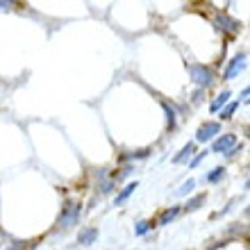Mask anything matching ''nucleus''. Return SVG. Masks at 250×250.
I'll return each mask as SVG.
<instances>
[{
	"label": "nucleus",
	"instance_id": "obj_18",
	"mask_svg": "<svg viewBox=\"0 0 250 250\" xmlns=\"http://www.w3.org/2000/svg\"><path fill=\"white\" fill-rule=\"evenodd\" d=\"M130 173H132V166H125L123 171H121V173H116V175H114V182H121V180H125V178H127V175H130Z\"/></svg>",
	"mask_w": 250,
	"mask_h": 250
},
{
	"label": "nucleus",
	"instance_id": "obj_21",
	"mask_svg": "<svg viewBox=\"0 0 250 250\" xmlns=\"http://www.w3.org/2000/svg\"><path fill=\"white\" fill-rule=\"evenodd\" d=\"M248 96H250V89H248V86H246L244 91H241V98H244V103H248Z\"/></svg>",
	"mask_w": 250,
	"mask_h": 250
},
{
	"label": "nucleus",
	"instance_id": "obj_12",
	"mask_svg": "<svg viewBox=\"0 0 250 250\" xmlns=\"http://www.w3.org/2000/svg\"><path fill=\"white\" fill-rule=\"evenodd\" d=\"M180 214V207H171V209H166L162 216H159V225H168L173 218Z\"/></svg>",
	"mask_w": 250,
	"mask_h": 250
},
{
	"label": "nucleus",
	"instance_id": "obj_11",
	"mask_svg": "<svg viewBox=\"0 0 250 250\" xmlns=\"http://www.w3.org/2000/svg\"><path fill=\"white\" fill-rule=\"evenodd\" d=\"M205 198H207L205 193H198V196H193V198L189 200V203L185 205V209H187V211H196V209H200V205L205 203Z\"/></svg>",
	"mask_w": 250,
	"mask_h": 250
},
{
	"label": "nucleus",
	"instance_id": "obj_10",
	"mask_svg": "<svg viewBox=\"0 0 250 250\" xmlns=\"http://www.w3.org/2000/svg\"><path fill=\"white\" fill-rule=\"evenodd\" d=\"M230 96H232V93L228 91V89H225V91H221V93H218V96H216V100L211 103V112H218V109H221V107H223L225 103L230 100Z\"/></svg>",
	"mask_w": 250,
	"mask_h": 250
},
{
	"label": "nucleus",
	"instance_id": "obj_17",
	"mask_svg": "<svg viewBox=\"0 0 250 250\" xmlns=\"http://www.w3.org/2000/svg\"><path fill=\"white\" fill-rule=\"evenodd\" d=\"M193 187H196V182H193V180H187V182H182V187L175 191V196H187V193L193 191Z\"/></svg>",
	"mask_w": 250,
	"mask_h": 250
},
{
	"label": "nucleus",
	"instance_id": "obj_20",
	"mask_svg": "<svg viewBox=\"0 0 250 250\" xmlns=\"http://www.w3.org/2000/svg\"><path fill=\"white\" fill-rule=\"evenodd\" d=\"M112 187H114V180H109V182H105V185L100 187V191H103V193H109V191H112Z\"/></svg>",
	"mask_w": 250,
	"mask_h": 250
},
{
	"label": "nucleus",
	"instance_id": "obj_14",
	"mask_svg": "<svg viewBox=\"0 0 250 250\" xmlns=\"http://www.w3.org/2000/svg\"><path fill=\"white\" fill-rule=\"evenodd\" d=\"M152 228H155V221H139V223H137V228H134V232H137L139 237H144L146 232H148V230H152Z\"/></svg>",
	"mask_w": 250,
	"mask_h": 250
},
{
	"label": "nucleus",
	"instance_id": "obj_8",
	"mask_svg": "<svg viewBox=\"0 0 250 250\" xmlns=\"http://www.w3.org/2000/svg\"><path fill=\"white\" fill-rule=\"evenodd\" d=\"M193 152H196V144H193V141H189V144H187L185 148H182V150H180L178 155L173 157V164H182V162H187V159H189Z\"/></svg>",
	"mask_w": 250,
	"mask_h": 250
},
{
	"label": "nucleus",
	"instance_id": "obj_13",
	"mask_svg": "<svg viewBox=\"0 0 250 250\" xmlns=\"http://www.w3.org/2000/svg\"><path fill=\"white\" fill-rule=\"evenodd\" d=\"M162 107H164V112H166V119H168V127H175V121H178V116H175V107H171L168 103H162Z\"/></svg>",
	"mask_w": 250,
	"mask_h": 250
},
{
	"label": "nucleus",
	"instance_id": "obj_15",
	"mask_svg": "<svg viewBox=\"0 0 250 250\" xmlns=\"http://www.w3.org/2000/svg\"><path fill=\"white\" fill-rule=\"evenodd\" d=\"M239 103H228V107H221V119H232L234 116V112H237Z\"/></svg>",
	"mask_w": 250,
	"mask_h": 250
},
{
	"label": "nucleus",
	"instance_id": "obj_9",
	"mask_svg": "<svg viewBox=\"0 0 250 250\" xmlns=\"http://www.w3.org/2000/svg\"><path fill=\"white\" fill-rule=\"evenodd\" d=\"M134 189H137V182H130V185H125L123 191H121L119 196H116V205H123L125 200H127V198L134 193Z\"/></svg>",
	"mask_w": 250,
	"mask_h": 250
},
{
	"label": "nucleus",
	"instance_id": "obj_16",
	"mask_svg": "<svg viewBox=\"0 0 250 250\" xmlns=\"http://www.w3.org/2000/svg\"><path fill=\"white\" fill-rule=\"evenodd\" d=\"M223 175H225V168H223V166H218V168H214L209 175H205V180H207V182H218Z\"/></svg>",
	"mask_w": 250,
	"mask_h": 250
},
{
	"label": "nucleus",
	"instance_id": "obj_6",
	"mask_svg": "<svg viewBox=\"0 0 250 250\" xmlns=\"http://www.w3.org/2000/svg\"><path fill=\"white\" fill-rule=\"evenodd\" d=\"M214 23H216L218 30H225V32H232V34H237L239 30H241L239 21L230 19V16H225V14H218L216 19H214Z\"/></svg>",
	"mask_w": 250,
	"mask_h": 250
},
{
	"label": "nucleus",
	"instance_id": "obj_4",
	"mask_svg": "<svg viewBox=\"0 0 250 250\" xmlns=\"http://www.w3.org/2000/svg\"><path fill=\"white\" fill-rule=\"evenodd\" d=\"M246 60H248V57H246V53H239L237 57H234V60L230 62V64H228V68H225V80H232V78H237L239 73L244 71L246 68Z\"/></svg>",
	"mask_w": 250,
	"mask_h": 250
},
{
	"label": "nucleus",
	"instance_id": "obj_3",
	"mask_svg": "<svg viewBox=\"0 0 250 250\" xmlns=\"http://www.w3.org/2000/svg\"><path fill=\"white\" fill-rule=\"evenodd\" d=\"M216 134H221V123L209 121V123H205L203 127L196 132V141H198V144H207V141H211Z\"/></svg>",
	"mask_w": 250,
	"mask_h": 250
},
{
	"label": "nucleus",
	"instance_id": "obj_5",
	"mask_svg": "<svg viewBox=\"0 0 250 250\" xmlns=\"http://www.w3.org/2000/svg\"><path fill=\"white\" fill-rule=\"evenodd\" d=\"M237 144V137L234 134H221V137H214V144H211V152H228L232 146Z\"/></svg>",
	"mask_w": 250,
	"mask_h": 250
},
{
	"label": "nucleus",
	"instance_id": "obj_1",
	"mask_svg": "<svg viewBox=\"0 0 250 250\" xmlns=\"http://www.w3.org/2000/svg\"><path fill=\"white\" fill-rule=\"evenodd\" d=\"M189 75H191V82L200 89H209L211 82H214V75L207 66H200V64H191L189 66Z\"/></svg>",
	"mask_w": 250,
	"mask_h": 250
},
{
	"label": "nucleus",
	"instance_id": "obj_19",
	"mask_svg": "<svg viewBox=\"0 0 250 250\" xmlns=\"http://www.w3.org/2000/svg\"><path fill=\"white\" fill-rule=\"evenodd\" d=\"M205 155H207V150H205V152H200V155H196V157H193V162H191V168H196V166H198V164H200V162H203V159H205Z\"/></svg>",
	"mask_w": 250,
	"mask_h": 250
},
{
	"label": "nucleus",
	"instance_id": "obj_7",
	"mask_svg": "<svg viewBox=\"0 0 250 250\" xmlns=\"http://www.w3.org/2000/svg\"><path fill=\"white\" fill-rule=\"evenodd\" d=\"M96 239H98V228H84V230H80L78 244L80 246H91Z\"/></svg>",
	"mask_w": 250,
	"mask_h": 250
},
{
	"label": "nucleus",
	"instance_id": "obj_2",
	"mask_svg": "<svg viewBox=\"0 0 250 250\" xmlns=\"http://www.w3.org/2000/svg\"><path fill=\"white\" fill-rule=\"evenodd\" d=\"M78 218H80V205L75 203H66V207L62 209V216H60V230H68L71 225L78 223Z\"/></svg>",
	"mask_w": 250,
	"mask_h": 250
}]
</instances>
